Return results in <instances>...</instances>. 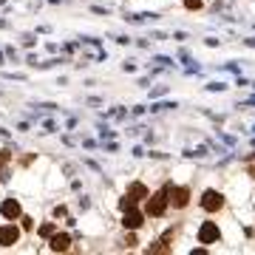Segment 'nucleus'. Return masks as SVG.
<instances>
[{"label": "nucleus", "mask_w": 255, "mask_h": 255, "mask_svg": "<svg viewBox=\"0 0 255 255\" xmlns=\"http://www.w3.org/2000/svg\"><path fill=\"white\" fill-rule=\"evenodd\" d=\"M0 213H3V216H6V219L9 221H14L20 216V204L14 199H9V201H3V207H0Z\"/></svg>", "instance_id": "7"}, {"label": "nucleus", "mask_w": 255, "mask_h": 255, "mask_svg": "<svg viewBox=\"0 0 255 255\" xmlns=\"http://www.w3.org/2000/svg\"><path fill=\"white\" fill-rule=\"evenodd\" d=\"M125 196H130V199H133V201H139V199H147V187H145V184H130V187H128V193H125Z\"/></svg>", "instance_id": "9"}, {"label": "nucleus", "mask_w": 255, "mask_h": 255, "mask_svg": "<svg viewBox=\"0 0 255 255\" xmlns=\"http://www.w3.org/2000/svg\"><path fill=\"white\" fill-rule=\"evenodd\" d=\"M142 221H145V216H142V213H139V210H125V219H122V224H125L128 230H139L142 227Z\"/></svg>", "instance_id": "6"}, {"label": "nucleus", "mask_w": 255, "mask_h": 255, "mask_svg": "<svg viewBox=\"0 0 255 255\" xmlns=\"http://www.w3.org/2000/svg\"><path fill=\"white\" fill-rule=\"evenodd\" d=\"M167 204H170V201H167V190L153 193V196L147 199V213H150V216H162L164 210H167Z\"/></svg>", "instance_id": "1"}, {"label": "nucleus", "mask_w": 255, "mask_h": 255, "mask_svg": "<svg viewBox=\"0 0 255 255\" xmlns=\"http://www.w3.org/2000/svg\"><path fill=\"white\" fill-rule=\"evenodd\" d=\"M187 9H201V0H184Z\"/></svg>", "instance_id": "11"}, {"label": "nucleus", "mask_w": 255, "mask_h": 255, "mask_svg": "<svg viewBox=\"0 0 255 255\" xmlns=\"http://www.w3.org/2000/svg\"><path fill=\"white\" fill-rule=\"evenodd\" d=\"M57 233V227L54 224H43V227H40V236H46V238H51Z\"/></svg>", "instance_id": "10"}, {"label": "nucleus", "mask_w": 255, "mask_h": 255, "mask_svg": "<svg viewBox=\"0 0 255 255\" xmlns=\"http://www.w3.org/2000/svg\"><path fill=\"white\" fill-rule=\"evenodd\" d=\"M216 238H219V227H216L213 221H204L201 230H199V241H201V244H213Z\"/></svg>", "instance_id": "4"}, {"label": "nucleus", "mask_w": 255, "mask_h": 255, "mask_svg": "<svg viewBox=\"0 0 255 255\" xmlns=\"http://www.w3.org/2000/svg\"><path fill=\"white\" fill-rule=\"evenodd\" d=\"M17 238H20V230L14 227V224H6V227H0V244H3V247L17 244Z\"/></svg>", "instance_id": "5"}, {"label": "nucleus", "mask_w": 255, "mask_h": 255, "mask_svg": "<svg viewBox=\"0 0 255 255\" xmlns=\"http://www.w3.org/2000/svg\"><path fill=\"white\" fill-rule=\"evenodd\" d=\"M221 204H224V199H221V193H216V190H207L204 196H201V207L207 210V213L221 210Z\"/></svg>", "instance_id": "3"}, {"label": "nucleus", "mask_w": 255, "mask_h": 255, "mask_svg": "<svg viewBox=\"0 0 255 255\" xmlns=\"http://www.w3.org/2000/svg\"><path fill=\"white\" fill-rule=\"evenodd\" d=\"M68 244H71V238L65 236V233H57V236H51V250H54V253H63V250H68Z\"/></svg>", "instance_id": "8"}, {"label": "nucleus", "mask_w": 255, "mask_h": 255, "mask_svg": "<svg viewBox=\"0 0 255 255\" xmlns=\"http://www.w3.org/2000/svg\"><path fill=\"white\" fill-rule=\"evenodd\" d=\"M3 162H9V153H6V150L0 153V164H3Z\"/></svg>", "instance_id": "12"}, {"label": "nucleus", "mask_w": 255, "mask_h": 255, "mask_svg": "<svg viewBox=\"0 0 255 255\" xmlns=\"http://www.w3.org/2000/svg\"><path fill=\"white\" fill-rule=\"evenodd\" d=\"M167 201H170L173 207H187L190 190H187V187H167Z\"/></svg>", "instance_id": "2"}]
</instances>
